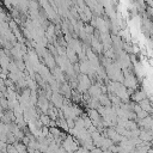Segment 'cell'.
Here are the masks:
<instances>
[{"mask_svg":"<svg viewBox=\"0 0 153 153\" xmlns=\"http://www.w3.org/2000/svg\"><path fill=\"white\" fill-rule=\"evenodd\" d=\"M62 148L66 151V152H75L78 148H79V145L75 140H73L72 136H67L62 143Z\"/></svg>","mask_w":153,"mask_h":153,"instance_id":"cell-1","label":"cell"},{"mask_svg":"<svg viewBox=\"0 0 153 153\" xmlns=\"http://www.w3.org/2000/svg\"><path fill=\"white\" fill-rule=\"evenodd\" d=\"M108 134H109V139L114 142V141H116V142H118V141H121L123 137L116 131V130H114V129H109L108 130Z\"/></svg>","mask_w":153,"mask_h":153,"instance_id":"cell-2","label":"cell"},{"mask_svg":"<svg viewBox=\"0 0 153 153\" xmlns=\"http://www.w3.org/2000/svg\"><path fill=\"white\" fill-rule=\"evenodd\" d=\"M140 108L142 109V110H145L146 112H149V111H152L153 110V106H151V103H149V100L148 99H143V100H141L140 102Z\"/></svg>","mask_w":153,"mask_h":153,"instance_id":"cell-3","label":"cell"},{"mask_svg":"<svg viewBox=\"0 0 153 153\" xmlns=\"http://www.w3.org/2000/svg\"><path fill=\"white\" fill-rule=\"evenodd\" d=\"M13 146L16 147V149L18 151V153H27L26 152V149H27L26 145H24V143H14Z\"/></svg>","mask_w":153,"mask_h":153,"instance_id":"cell-4","label":"cell"},{"mask_svg":"<svg viewBox=\"0 0 153 153\" xmlns=\"http://www.w3.org/2000/svg\"><path fill=\"white\" fill-rule=\"evenodd\" d=\"M135 100H137V102H141V100H143L145 98H146V96H145V92H142V91H140V92H136V94H135V97H133Z\"/></svg>","mask_w":153,"mask_h":153,"instance_id":"cell-5","label":"cell"},{"mask_svg":"<svg viewBox=\"0 0 153 153\" xmlns=\"http://www.w3.org/2000/svg\"><path fill=\"white\" fill-rule=\"evenodd\" d=\"M7 153H18V151L16 149V147L13 145H8L7 146Z\"/></svg>","mask_w":153,"mask_h":153,"instance_id":"cell-6","label":"cell"},{"mask_svg":"<svg viewBox=\"0 0 153 153\" xmlns=\"http://www.w3.org/2000/svg\"><path fill=\"white\" fill-rule=\"evenodd\" d=\"M103 153H112V152L109 151V149H105V151H103Z\"/></svg>","mask_w":153,"mask_h":153,"instance_id":"cell-7","label":"cell"},{"mask_svg":"<svg viewBox=\"0 0 153 153\" xmlns=\"http://www.w3.org/2000/svg\"><path fill=\"white\" fill-rule=\"evenodd\" d=\"M33 153H43V152H41L39 149H35V151H33Z\"/></svg>","mask_w":153,"mask_h":153,"instance_id":"cell-8","label":"cell"}]
</instances>
